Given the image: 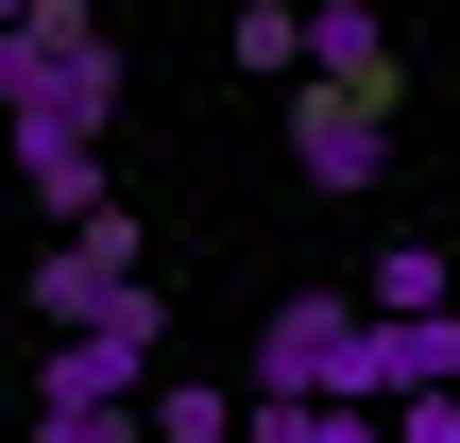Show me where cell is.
Returning a JSON list of instances; mask_svg holds the SVG:
<instances>
[{"label":"cell","mask_w":460,"mask_h":443,"mask_svg":"<svg viewBox=\"0 0 460 443\" xmlns=\"http://www.w3.org/2000/svg\"><path fill=\"white\" fill-rule=\"evenodd\" d=\"M0 120H51V137H102V120H119V34H102L85 0H34V17L0 34Z\"/></svg>","instance_id":"1"},{"label":"cell","mask_w":460,"mask_h":443,"mask_svg":"<svg viewBox=\"0 0 460 443\" xmlns=\"http://www.w3.org/2000/svg\"><path fill=\"white\" fill-rule=\"evenodd\" d=\"M256 393H290V410H376V307H358V290H290V307L256 324Z\"/></svg>","instance_id":"2"},{"label":"cell","mask_w":460,"mask_h":443,"mask_svg":"<svg viewBox=\"0 0 460 443\" xmlns=\"http://www.w3.org/2000/svg\"><path fill=\"white\" fill-rule=\"evenodd\" d=\"M137 307H154V256H137V205L68 222V239L34 256V324H51V341H85V324H137Z\"/></svg>","instance_id":"3"},{"label":"cell","mask_w":460,"mask_h":443,"mask_svg":"<svg viewBox=\"0 0 460 443\" xmlns=\"http://www.w3.org/2000/svg\"><path fill=\"white\" fill-rule=\"evenodd\" d=\"M290 171L307 188H376L393 171V102L376 85H290Z\"/></svg>","instance_id":"4"},{"label":"cell","mask_w":460,"mask_h":443,"mask_svg":"<svg viewBox=\"0 0 460 443\" xmlns=\"http://www.w3.org/2000/svg\"><path fill=\"white\" fill-rule=\"evenodd\" d=\"M154 341H171L154 307H137V324H85V341H51V359H34V393H51V410H154V393H171V376H154Z\"/></svg>","instance_id":"5"},{"label":"cell","mask_w":460,"mask_h":443,"mask_svg":"<svg viewBox=\"0 0 460 443\" xmlns=\"http://www.w3.org/2000/svg\"><path fill=\"white\" fill-rule=\"evenodd\" d=\"M0 154H17V188H34V205H51V239H68V222H102V205H119V188H102V137H51V120H0Z\"/></svg>","instance_id":"6"},{"label":"cell","mask_w":460,"mask_h":443,"mask_svg":"<svg viewBox=\"0 0 460 443\" xmlns=\"http://www.w3.org/2000/svg\"><path fill=\"white\" fill-rule=\"evenodd\" d=\"M307 85H376V102H393V85H410L393 17H376V0H307Z\"/></svg>","instance_id":"7"},{"label":"cell","mask_w":460,"mask_h":443,"mask_svg":"<svg viewBox=\"0 0 460 443\" xmlns=\"http://www.w3.org/2000/svg\"><path fill=\"white\" fill-rule=\"evenodd\" d=\"M358 307H376V324H427V307H460V273H444V239H393Z\"/></svg>","instance_id":"8"},{"label":"cell","mask_w":460,"mask_h":443,"mask_svg":"<svg viewBox=\"0 0 460 443\" xmlns=\"http://www.w3.org/2000/svg\"><path fill=\"white\" fill-rule=\"evenodd\" d=\"M256 85H307V0H239V34H222Z\"/></svg>","instance_id":"9"},{"label":"cell","mask_w":460,"mask_h":443,"mask_svg":"<svg viewBox=\"0 0 460 443\" xmlns=\"http://www.w3.org/2000/svg\"><path fill=\"white\" fill-rule=\"evenodd\" d=\"M239 427H256V393H205V376L154 393V443H239Z\"/></svg>","instance_id":"10"},{"label":"cell","mask_w":460,"mask_h":443,"mask_svg":"<svg viewBox=\"0 0 460 443\" xmlns=\"http://www.w3.org/2000/svg\"><path fill=\"white\" fill-rule=\"evenodd\" d=\"M239 443H393V410H290V393H256Z\"/></svg>","instance_id":"11"},{"label":"cell","mask_w":460,"mask_h":443,"mask_svg":"<svg viewBox=\"0 0 460 443\" xmlns=\"http://www.w3.org/2000/svg\"><path fill=\"white\" fill-rule=\"evenodd\" d=\"M34 443H154V410H51L34 393Z\"/></svg>","instance_id":"12"},{"label":"cell","mask_w":460,"mask_h":443,"mask_svg":"<svg viewBox=\"0 0 460 443\" xmlns=\"http://www.w3.org/2000/svg\"><path fill=\"white\" fill-rule=\"evenodd\" d=\"M393 443H460V393H410V410H393Z\"/></svg>","instance_id":"13"},{"label":"cell","mask_w":460,"mask_h":443,"mask_svg":"<svg viewBox=\"0 0 460 443\" xmlns=\"http://www.w3.org/2000/svg\"><path fill=\"white\" fill-rule=\"evenodd\" d=\"M17 17H34V0H0V34H17Z\"/></svg>","instance_id":"14"}]
</instances>
